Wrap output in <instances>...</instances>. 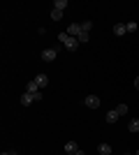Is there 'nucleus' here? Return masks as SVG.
Segmentation results:
<instances>
[{
	"instance_id": "3",
	"label": "nucleus",
	"mask_w": 139,
	"mask_h": 155,
	"mask_svg": "<svg viewBox=\"0 0 139 155\" xmlns=\"http://www.w3.org/2000/svg\"><path fill=\"white\" fill-rule=\"evenodd\" d=\"M84 104H86L88 109H98V107H100V97L98 95H88L86 100H84Z\"/></svg>"
},
{
	"instance_id": "17",
	"label": "nucleus",
	"mask_w": 139,
	"mask_h": 155,
	"mask_svg": "<svg viewBox=\"0 0 139 155\" xmlns=\"http://www.w3.org/2000/svg\"><path fill=\"white\" fill-rule=\"evenodd\" d=\"M91 28H93L91 21H84V23H81V30H84V32H91Z\"/></svg>"
},
{
	"instance_id": "20",
	"label": "nucleus",
	"mask_w": 139,
	"mask_h": 155,
	"mask_svg": "<svg viewBox=\"0 0 139 155\" xmlns=\"http://www.w3.org/2000/svg\"><path fill=\"white\" fill-rule=\"evenodd\" d=\"M74 155H86V153H84V150H77V153H74Z\"/></svg>"
},
{
	"instance_id": "8",
	"label": "nucleus",
	"mask_w": 139,
	"mask_h": 155,
	"mask_svg": "<svg viewBox=\"0 0 139 155\" xmlns=\"http://www.w3.org/2000/svg\"><path fill=\"white\" fill-rule=\"evenodd\" d=\"M114 32H116V37H123V35L127 32L125 23H116V26H114Z\"/></svg>"
},
{
	"instance_id": "18",
	"label": "nucleus",
	"mask_w": 139,
	"mask_h": 155,
	"mask_svg": "<svg viewBox=\"0 0 139 155\" xmlns=\"http://www.w3.org/2000/svg\"><path fill=\"white\" fill-rule=\"evenodd\" d=\"M125 28H127V32H134V30H137V23L130 21V23H125Z\"/></svg>"
},
{
	"instance_id": "7",
	"label": "nucleus",
	"mask_w": 139,
	"mask_h": 155,
	"mask_svg": "<svg viewBox=\"0 0 139 155\" xmlns=\"http://www.w3.org/2000/svg\"><path fill=\"white\" fill-rule=\"evenodd\" d=\"M77 150H79V146H77V141H67V143H65V153H67V155H74V153H77Z\"/></svg>"
},
{
	"instance_id": "21",
	"label": "nucleus",
	"mask_w": 139,
	"mask_h": 155,
	"mask_svg": "<svg viewBox=\"0 0 139 155\" xmlns=\"http://www.w3.org/2000/svg\"><path fill=\"white\" fill-rule=\"evenodd\" d=\"M2 155H16V153H14V150H9V153H2Z\"/></svg>"
},
{
	"instance_id": "12",
	"label": "nucleus",
	"mask_w": 139,
	"mask_h": 155,
	"mask_svg": "<svg viewBox=\"0 0 139 155\" xmlns=\"http://www.w3.org/2000/svg\"><path fill=\"white\" fill-rule=\"evenodd\" d=\"M116 120H118V111L114 109V111H109V114H107V123H116Z\"/></svg>"
},
{
	"instance_id": "19",
	"label": "nucleus",
	"mask_w": 139,
	"mask_h": 155,
	"mask_svg": "<svg viewBox=\"0 0 139 155\" xmlns=\"http://www.w3.org/2000/svg\"><path fill=\"white\" fill-rule=\"evenodd\" d=\"M134 88H137V91H139V77L134 79Z\"/></svg>"
},
{
	"instance_id": "10",
	"label": "nucleus",
	"mask_w": 139,
	"mask_h": 155,
	"mask_svg": "<svg viewBox=\"0 0 139 155\" xmlns=\"http://www.w3.org/2000/svg\"><path fill=\"white\" fill-rule=\"evenodd\" d=\"M35 81H37V86H40V88H44V86L49 84V77H46V74H37V77H35Z\"/></svg>"
},
{
	"instance_id": "13",
	"label": "nucleus",
	"mask_w": 139,
	"mask_h": 155,
	"mask_svg": "<svg viewBox=\"0 0 139 155\" xmlns=\"http://www.w3.org/2000/svg\"><path fill=\"white\" fill-rule=\"evenodd\" d=\"M65 7H67V0H56L53 2V9H63L65 12Z\"/></svg>"
},
{
	"instance_id": "5",
	"label": "nucleus",
	"mask_w": 139,
	"mask_h": 155,
	"mask_svg": "<svg viewBox=\"0 0 139 155\" xmlns=\"http://www.w3.org/2000/svg\"><path fill=\"white\" fill-rule=\"evenodd\" d=\"M65 32H67V35H72V37H79V35H81L84 30H81V23H72V26L67 28Z\"/></svg>"
},
{
	"instance_id": "4",
	"label": "nucleus",
	"mask_w": 139,
	"mask_h": 155,
	"mask_svg": "<svg viewBox=\"0 0 139 155\" xmlns=\"http://www.w3.org/2000/svg\"><path fill=\"white\" fill-rule=\"evenodd\" d=\"M56 53H58V49H44L42 51V60L51 63V60H56Z\"/></svg>"
},
{
	"instance_id": "2",
	"label": "nucleus",
	"mask_w": 139,
	"mask_h": 155,
	"mask_svg": "<svg viewBox=\"0 0 139 155\" xmlns=\"http://www.w3.org/2000/svg\"><path fill=\"white\" fill-rule=\"evenodd\" d=\"M37 100H42V91H40V93H23L21 104H23V107H30V104L37 102Z\"/></svg>"
},
{
	"instance_id": "16",
	"label": "nucleus",
	"mask_w": 139,
	"mask_h": 155,
	"mask_svg": "<svg viewBox=\"0 0 139 155\" xmlns=\"http://www.w3.org/2000/svg\"><path fill=\"white\" fill-rule=\"evenodd\" d=\"M116 111H118V116L127 114V104H118V107H116Z\"/></svg>"
},
{
	"instance_id": "9",
	"label": "nucleus",
	"mask_w": 139,
	"mask_h": 155,
	"mask_svg": "<svg viewBox=\"0 0 139 155\" xmlns=\"http://www.w3.org/2000/svg\"><path fill=\"white\" fill-rule=\"evenodd\" d=\"M40 91H42V88L37 86V81H35V79H33V81H28V86H26V93H40Z\"/></svg>"
},
{
	"instance_id": "22",
	"label": "nucleus",
	"mask_w": 139,
	"mask_h": 155,
	"mask_svg": "<svg viewBox=\"0 0 139 155\" xmlns=\"http://www.w3.org/2000/svg\"><path fill=\"white\" fill-rule=\"evenodd\" d=\"M134 155H139V148H137V153H134Z\"/></svg>"
},
{
	"instance_id": "15",
	"label": "nucleus",
	"mask_w": 139,
	"mask_h": 155,
	"mask_svg": "<svg viewBox=\"0 0 139 155\" xmlns=\"http://www.w3.org/2000/svg\"><path fill=\"white\" fill-rule=\"evenodd\" d=\"M77 39H79L81 44H86L88 39H91V35H88V32H81V35H79V37H77Z\"/></svg>"
},
{
	"instance_id": "11",
	"label": "nucleus",
	"mask_w": 139,
	"mask_h": 155,
	"mask_svg": "<svg viewBox=\"0 0 139 155\" xmlns=\"http://www.w3.org/2000/svg\"><path fill=\"white\" fill-rule=\"evenodd\" d=\"M127 130H130V132H134V134H139V118H132V120H130V125H127Z\"/></svg>"
},
{
	"instance_id": "23",
	"label": "nucleus",
	"mask_w": 139,
	"mask_h": 155,
	"mask_svg": "<svg viewBox=\"0 0 139 155\" xmlns=\"http://www.w3.org/2000/svg\"><path fill=\"white\" fill-rule=\"evenodd\" d=\"M125 155H130V153H125Z\"/></svg>"
},
{
	"instance_id": "14",
	"label": "nucleus",
	"mask_w": 139,
	"mask_h": 155,
	"mask_svg": "<svg viewBox=\"0 0 139 155\" xmlns=\"http://www.w3.org/2000/svg\"><path fill=\"white\" fill-rule=\"evenodd\" d=\"M51 19L53 21H60V19H63V9H53V12H51Z\"/></svg>"
},
{
	"instance_id": "6",
	"label": "nucleus",
	"mask_w": 139,
	"mask_h": 155,
	"mask_svg": "<svg viewBox=\"0 0 139 155\" xmlns=\"http://www.w3.org/2000/svg\"><path fill=\"white\" fill-rule=\"evenodd\" d=\"M98 153L100 155H114V150H111L109 143H100V146H98Z\"/></svg>"
},
{
	"instance_id": "1",
	"label": "nucleus",
	"mask_w": 139,
	"mask_h": 155,
	"mask_svg": "<svg viewBox=\"0 0 139 155\" xmlns=\"http://www.w3.org/2000/svg\"><path fill=\"white\" fill-rule=\"evenodd\" d=\"M58 42H60L63 46H65V49H70V51H74V49L79 46V39H77V37H72V35H67L65 30H63V32L58 35Z\"/></svg>"
}]
</instances>
